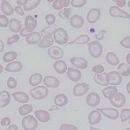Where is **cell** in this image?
I'll list each match as a JSON object with an SVG mask.
<instances>
[{"instance_id": "f907efd6", "label": "cell", "mask_w": 130, "mask_h": 130, "mask_svg": "<svg viewBox=\"0 0 130 130\" xmlns=\"http://www.w3.org/2000/svg\"><path fill=\"white\" fill-rule=\"evenodd\" d=\"M106 33V30H101L99 32L96 33L95 35V37L98 41H101V40H103L104 38V36H105Z\"/></svg>"}, {"instance_id": "60d3db41", "label": "cell", "mask_w": 130, "mask_h": 130, "mask_svg": "<svg viewBox=\"0 0 130 130\" xmlns=\"http://www.w3.org/2000/svg\"><path fill=\"white\" fill-rule=\"evenodd\" d=\"M71 12H72V9L70 8H66L60 11L59 15L61 19H70Z\"/></svg>"}, {"instance_id": "44dd1931", "label": "cell", "mask_w": 130, "mask_h": 130, "mask_svg": "<svg viewBox=\"0 0 130 130\" xmlns=\"http://www.w3.org/2000/svg\"><path fill=\"white\" fill-rule=\"evenodd\" d=\"M25 28L30 32H32V31L37 26V21L32 16L28 15L25 20Z\"/></svg>"}, {"instance_id": "7402d4cb", "label": "cell", "mask_w": 130, "mask_h": 130, "mask_svg": "<svg viewBox=\"0 0 130 130\" xmlns=\"http://www.w3.org/2000/svg\"><path fill=\"white\" fill-rule=\"evenodd\" d=\"M1 10L2 12L5 15L10 16L13 14L14 12V9L12 7V5L9 4L8 2H7L6 0L2 1V4H1Z\"/></svg>"}, {"instance_id": "e0dca14e", "label": "cell", "mask_w": 130, "mask_h": 130, "mask_svg": "<svg viewBox=\"0 0 130 130\" xmlns=\"http://www.w3.org/2000/svg\"><path fill=\"white\" fill-rule=\"evenodd\" d=\"M101 121V114L98 110L92 111L88 116V121L90 125H95Z\"/></svg>"}, {"instance_id": "f6af8a7d", "label": "cell", "mask_w": 130, "mask_h": 130, "mask_svg": "<svg viewBox=\"0 0 130 130\" xmlns=\"http://www.w3.org/2000/svg\"><path fill=\"white\" fill-rule=\"evenodd\" d=\"M17 85H18L17 80L12 77H9V79L7 80V87L9 89H14L17 87Z\"/></svg>"}, {"instance_id": "ee69618b", "label": "cell", "mask_w": 130, "mask_h": 130, "mask_svg": "<svg viewBox=\"0 0 130 130\" xmlns=\"http://www.w3.org/2000/svg\"><path fill=\"white\" fill-rule=\"evenodd\" d=\"M45 19H46V23L48 24L49 26L54 25L55 22H56V17H55L54 14H47L46 16V18H45Z\"/></svg>"}, {"instance_id": "4fadbf2b", "label": "cell", "mask_w": 130, "mask_h": 130, "mask_svg": "<svg viewBox=\"0 0 130 130\" xmlns=\"http://www.w3.org/2000/svg\"><path fill=\"white\" fill-rule=\"evenodd\" d=\"M100 96L96 93H91L88 94L86 98V103L90 107H95L100 103Z\"/></svg>"}, {"instance_id": "30bf717a", "label": "cell", "mask_w": 130, "mask_h": 130, "mask_svg": "<svg viewBox=\"0 0 130 130\" xmlns=\"http://www.w3.org/2000/svg\"><path fill=\"white\" fill-rule=\"evenodd\" d=\"M95 82L101 86H107L109 85V76L108 73H101L94 75Z\"/></svg>"}, {"instance_id": "9c48e42d", "label": "cell", "mask_w": 130, "mask_h": 130, "mask_svg": "<svg viewBox=\"0 0 130 130\" xmlns=\"http://www.w3.org/2000/svg\"><path fill=\"white\" fill-rule=\"evenodd\" d=\"M48 56L53 59L59 60L63 58L64 56V51L58 46H51L48 50Z\"/></svg>"}, {"instance_id": "4316f807", "label": "cell", "mask_w": 130, "mask_h": 130, "mask_svg": "<svg viewBox=\"0 0 130 130\" xmlns=\"http://www.w3.org/2000/svg\"><path fill=\"white\" fill-rule=\"evenodd\" d=\"M54 40L53 38L46 36V37L42 38L41 40L38 43V46L42 48H47L52 46L54 45Z\"/></svg>"}, {"instance_id": "7c38bea8", "label": "cell", "mask_w": 130, "mask_h": 130, "mask_svg": "<svg viewBox=\"0 0 130 130\" xmlns=\"http://www.w3.org/2000/svg\"><path fill=\"white\" fill-rule=\"evenodd\" d=\"M43 83L47 88H56L60 85V81L55 77L53 76H46L43 79Z\"/></svg>"}, {"instance_id": "cb8c5ba5", "label": "cell", "mask_w": 130, "mask_h": 130, "mask_svg": "<svg viewBox=\"0 0 130 130\" xmlns=\"http://www.w3.org/2000/svg\"><path fill=\"white\" fill-rule=\"evenodd\" d=\"M11 98L9 92L3 90L0 93V107L4 108L6 107L10 102Z\"/></svg>"}, {"instance_id": "8992f818", "label": "cell", "mask_w": 130, "mask_h": 130, "mask_svg": "<svg viewBox=\"0 0 130 130\" xmlns=\"http://www.w3.org/2000/svg\"><path fill=\"white\" fill-rule=\"evenodd\" d=\"M89 85L85 83L77 84L73 88V94L75 97H80L88 92Z\"/></svg>"}, {"instance_id": "836d02e7", "label": "cell", "mask_w": 130, "mask_h": 130, "mask_svg": "<svg viewBox=\"0 0 130 130\" xmlns=\"http://www.w3.org/2000/svg\"><path fill=\"white\" fill-rule=\"evenodd\" d=\"M118 73L124 77H129L130 67L129 65L126 64H121L118 67Z\"/></svg>"}, {"instance_id": "8fae6325", "label": "cell", "mask_w": 130, "mask_h": 130, "mask_svg": "<svg viewBox=\"0 0 130 130\" xmlns=\"http://www.w3.org/2000/svg\"><path fill=\"white\" fill-rule=\"evenodd\" d=\"M101 10L97 8L90 9L87 14V20L89 23H95L100 19Z\"/></svg>"}, {"instance_id": "ab89813d", "label": "cell", "mask_w": 130, "mask_h": 130, "mask_svg": "<svg viewBox=\"0 0 130 130\" xmlns=\"http://www.w3.org/2000/svg\"><path fill=\"white\" fill-rule=\"evenodd\" d=\"M130 119V110L128 108L123 109L121 112V122H125Z\"/></svg>"}, {"instance_id": "ffe728a7", "label": "cell", "mask_w": 130, "mask_h": 130, "mask_svg": "<svg viewBox=\"0 0 130 130\" xmlns=\"http://www.w3.org/2000/svg\"><path fill=\"white\" fill-rule=\"evenodd\" d=\"M70 25L76 29L81 28L84 25V20L83 17L79 15H73L70 19Z\"/></svg>"}, {"instance_id": "5bb4252c", "label": "cell", "mask_w": 130, "mask_h": 130, "mask_svg": "<svg viewBox=\"0 0 130 130\" xmlns=\"http://www.w3.org/2000/svg\"><path fill=\"white\" fill-rule=\"evenodd\" d=\"M70 62L72 64L79 69H86L88 66L87 60L80 57H72L70 59Z\"/></svg>"}, {"instance_id": "94428289", "label": "cell", "mask_w": 130, "mask_h": 130, "mask_svg": "<svg viewBox=\"0 0 130 130\" xmlns=\"http://www.w3.org/2000/svg\"><path fill=\"white\" fill-rule=\"evenodd\" d=\"M129 86H130V83H129L127 84V86H126V88H127V91H128V93H129L130 91H129Z\"/></svg>"}, {"instance_id": "1f68e13d", "label": "cell", "mask_w": 130, "mask_h": 130, "mask_svg": "<svg viewBox=\"0 0 130 130\" xmlns=\"http://www.w3.org/2000/svg\"><path fill=\"white\" fill-rule=\"evenodd\" d=\"M90 41V37L88 35L84 34L81 35L77 38H76L74 41L69 43L68 44H79V45H83V44H86L88 43Z\"/></svg>"}, {"instance_id": "4dcf8cb0", "label": "cell", "mask_w": 130, "mask_h": 130, "mask_svg": "<svg viewBox=\"0 0 130 130\" xmlns=\"http://www.w3.org/2000/svg\"><path fill=\"white\" fill-rule=\"evenodd\" d=\"M70 0H56L54 2L52 7L56 10H60L64 7H67L70 3Z\"/></svg>"}, {"instance_id": "d6a6232c", "label": "cell", "mask_w": 130, "mask_h": 130, "mask_svg": "<svg viewBox=\"0 0 130 130\" xmlns=\"http://www.w3.org/2000/svg\"><path fill=\"white\" fill-rule=\"evenodd\" d=\"M56 29V25H53L46 28H43L41 30V35L43 37H52Z\"/></svg>"}, {"instance_id": "91938a15", "label": "cell", "mask_w": 130, "mask_h": 130, "mask_svg": "<svg viewBox=\"0 0 130 130\" xmlns=\"http://www.w3.org/2000/svg\"><path fill=\"white\" fill-rule=\"evenodd\" d=\"M129 58H130V54H129L127 56H126V61L129 63V64H130V61H129Z\"/></svg>"}, {"instance_id": "7a4b0ae2", "label": "cell", "mask_w": 130, "mask_h": 130, "mask_svg": "<svg viewBox=\"0 0 130 130\" xmlns=\"http://www.w3.org/2000/svg\"><path fill=\"white\" fill-rule=\"evenodd\" d=\"M48 95V90L45 86H37L30 90V95L36 100L44 99Z\"/></svg>"}, {"instance_id": "db71d44e", "label": "cell", "mask_w": 130, "mask_h": 130, "mask_svg": "<svg viewBox=\"0 0 130 130\" xmlns=\"http://www.w3.org/2000/svg\"><path fill=\"white\" fill-rule=\"evenodd\" d=\"M31 32H30L29 30H28L25 28H23L21 30H20V36H23V37H27L29 34H30Z\"/></svg>"}, {"instance_id": "f5cc1de1", "label": "cell", "mask_w": 130, "mask_h": 130, "mask_svg": "<svg viewBox=\"0 0 130 130\" xmlns=\"http://www.w3.org/2000/svg\"><path fill=\"white\" fill-rule=\"evenodd\" d=\"M14 11L16 12V13H18L20 15H21V16H23L24 15V10L21 7H20V6H16V7H14Z\"/></svg>"}, {"instance_id": "c3c4849f", "label": "cell", "mask_w": 130, "mask_h": 130, "mask_svg": "<svg viewBox=\"0 0 130 130\" xmlns=\"http://www.w3.org/2000/svg\"><path fill=\"white\" fill-rule=\"evenodd\" d=\"M121 45L122 46H124V48H130V36H127V37L124 38L123 40H121V41L120 42Z\"/></svg>"}, {"instance_id": "681fc988", "label": "cell", "mask_w": 130, "mask_h": 130, "mask_svg": "<svg viewBox=\"0 0 130 130\" xmlns=\"http://www.w3.org/2000/svg\"><path fill=\"white\" fill-rule=\"evenodd\" d=\"M60 130H77V127L73 125H70V124H64L61 126Z\"/></svg>"}, {"instance_id": "f1b7e54d", "label": "cell", "mask_w": 130, "mask_h": 130, "mask_svg": "<svg viewBox=\"0 0 130 130\" xmlns=\"http://www.w3.org/2000/svg\"><path fill=\"white\" fill-rule=\"evenodd\" d=\"M106 60L108 64L112 66H116L119 64V59L115 53L113 52H108L106 56Z\"/></svg>"}, {"instance_id": "6f0895ef", "label": "cell", "mask_w": 130, "mask_h": 130, "mask_svg": "<svg viewBox=\"0 0 130 130\" xmlns=\"http://www.w3.org/2000/svg\"><path fill=\"white\" fill-rule=\"evenodd\" d=\"M8 130H18V127L16 125H11L10 126H9V128L7 129Z\"/></svg>"}, {"instance_id": "ac0fdd59", "label": "cell", "mask_w": 130, "mask_h": 130, "mask_svg": "<svg viewBox=\"0 0 130 130\" xmlns=\"http://www.w3.org/2000/svg\"><path fill=\"white\" fill-rule=\"evenodd\" d=\"M35 116H36L38 120L42 122V123H46L51 119L50 113L46 111H43V110L36 111L35 112Z\"/></svg>"}, {"instance_id": "52a82bcc", "label": "cell", "mask_w": 130, "mask_h": 130, "mask_svg": "<svg viewBox=\"0 0 130 130\" xmlns=\"http://www.w3.org/2000/svg\"><path fill=\"white\" fill-rule=\"evenodd\" d=\"M109 14L113 18H122L129 19L130 15L125 11L121 10L117 6H113L109 9Z\"/></svg>"}, {"instance_id": "8d00e7d4", "label": "cell", "mask_w": 130, "mask_h": 130, "mask_svg": "<svg viewBox=\"0 0 130 130\" xmlns=\"http://www.w3.org/2000/svg\"><path fill=\"white\" fill-rule=\"evenodd\" d=\"M118 90L115 86H109V87H106V88L103 89L102 93L103 96L106 98H109L111 96L113 93H117Z\"/></svg>"}, {"instance_id": "f546056e", "label": "cell", "mask_w": 130, "mask_h": 130, "mask_svg": "<svg viewBox=\"0 0 130 130\" xmlns=\"http://www.w3.org/2000/svg\"><path fill=\"white\" fill-rule=\"evenodd\" d=\"M67 103H68V98L64 94H59L54 98V103L57 106H64L67 104Z\"/></svg>"}, {"instance_id": "83f0119b", "label": "cell", "mask_w": 130, "mask_h": 130, "mask_svg": "<svg viewBox=\"0 0 130 130\" xmlns=\"http://www.w3.org/2000/svg\"><path fill=\"white\" fill-rule=\"evenodd\" d=\"M54 68L58 74H64L67 70V64L62 60L56 61L54 64Z\"/></svg>"}, {"instance_id": "ba28073f", "label": "cell", "mask_w": 130, "mask_h": 130, "mask_svg": "<svg viewBox=\"0 0 130 130\" xmlns=\"http://www.w3.org/2000/svg\"><path fill=\"white\" fill-rule=\"evenodd\" d=\"M98 111L101 112L104 116H106L108 119H111V120H115L116 119H118V117L119 116V113L115 108H98Z\"/></svg>"}, {"instance_id": "d4e9b609", "label": "cell", "mask_w": 130, "mask_h": 130, "mask_svg": "<svg viewBox=\"0 0 130 130\" xmlns=\"http://www.w3.org/2000/svg\"><path fill=\"white\" fill-rule=\"evenodd\" d=\"M22 28V23L19 20L12 18L9 21V30L13 32H19L21 30Z\"/></svg>"}, {"instance_id": "603a6c76", "label": "cell", "mask_w": 130, "mask_h": 130, "mask_svg": "<svg viewBox=\"0 0 130 130\" xmlns=\"http://www.w3.org/2000/svg\"><path fill=\"white\" fill-rule=\"evenodd\" d=\"M22 69H23L22 63L18 61L10 63L7 65V67H5V70L9 72H18L21 71Z\"/></svg>"}, {"instance_id": "bcb514c9", "label": "cell", "mask_w": 130, "mask_h": 130, "mask_svg": "<svg viewBox=\"0 0 130 130\" xmlns=\"http://www.w3.org/2000/svg\"><path fill=\"white\" fill-rule=\"evenodd\" d=\"M92 70H93V72H95L96 74H101V73L103 72V71L105 70V68H104V67L103 65L98 64L94 66Z\"/></svg>"}, {"instance_id": "74e56055", "label": "cell", "mask_w": 130, "mask_h": 130, "mask_svg": "<svg viewBox=\"0 0 130 130\" xmlns=\"http://www.w3.org/2000/svg\"><path fill=\"white\" fill-rule=\"evenodd\" d=\"M33 109L32 105H30V104H25L23 106H21L19 108L18 111L19 113L21 115V116H25L28 113H31Z\"/></svg>"}, {"instance_id": "6125c7cd", "label": "cell", "mask_w": 130, "mask_h": 130, "mask_svg": "<svg viewBox=\"0 0 130 130\" xmlns=\"http://www.w3.org/2000/svg\"><path fill=\"white\" fill-rule=\"evenodd\" d=\"M0 67H1V71H0V73H2V70H3V69H2V65L0 66Z\"/></svg>"}, {"instance_id": "7bdbcfd3", "label": "cell", "mask_w": 130, "mask_h": 130, "mask_svg": "<svg viewBox=\"0 0 130 130\" xmlns=\"http://www.w3.org/2000/svg\"><path fill=\"white\" fill-rule=\"evenodd\" d=\"M9 19L5 15H0V27L1 28H7L9 25Z\"/></svg>"}, {"instance_id": "b9f144b4", "label": "cell", "mask_w": 130, "mask_h": 130, "mask_svg": "<svg viewBox=\"0 0 130 130\" xmlns=\"http://www.w3.org/2000/svg\"><path fill=\"white\" fill-rule=\"evenodd\" d=\"M87 0H71V5L74 7H82L86 4Z\"/></svg>"}, {"instance_id": "d6986e66", "label": "cell", "mask_w": 130, "mask_h": 130, "mask_svg": "<svg viewBox=\"0 0 130 130\" xmlns=\"http://www.w3.org/2000/svg\"><path fill=\"white\" fill-rule=\"evenodd\" d=\"M41 40V35L38 32H32L29 34L25 38V41L30 45H35L38 43Z\"/></svg>"}, {"instance_id": "816d5d0a", "label": "cell", "mask_w": 130, "mask_h": 130, "mask_svg": "<svg viewBox=\"0 0 130 130\" xmlns=\"http://www.w3.org/2000/svg\"><path fill=\"white\" fill-rule=\"evenodd\" d=\"M11 123V119L9 117H4L2 120H1V126H6L10 124Z\"/></svg>"}, {"instance_id": "11a10c76", "label": "cell", "mask_w": 130, "mask_h": 130, "mask_svg": "<svg viewBox=\"0 0 130 130\" xmlns=\"http://www.w3.org/2000/svg\"><path fill=\"white\" fill-rule=\"evenodd\" d=\"M116 2L117 6L120 7H123L126 5V0H117L116 1Z\"/></svg>"}, {"instance_id": "9a60e30c", "label": "cell", "mask_w": 130, "mask_h": 130, "mask_svg": "<svg viewBox=\"0 0 130 130\" xmlns=\"http://www.w3.org/2000/svg\"><path fill=\"white\" fill-rule=\"evenodd\" d=\"M67 76L71 81L78 82L82 78V73L79 70L70 67L67 71Z\"/></svg>"}, {"instance_id": "7dc6e473", "label": "cell", "mask_w": 130, "mask_h": 130, "mask_svg": "<svg viewBox=\"0 0 130 130\" xmlns=\"http://www.w3.org/2000/svg\"><path fill=\"white\" fill-rule=\"evenodd\" d=\"M19 40H20V36H19V35L16 34V35H14L13 36H11V37L8 38L7 43L8 45H12V44H13L14 43L18 41Z\"/></svg>"}, {"instance_id": "3957f363", "label": "cell", "mask_w": 130, "mask_h": 130, "mask_svg": "<svg viewBox=\"0 0 130 130\" xmlns=\"http://www.w3.org/2000/svg\"><path fill=\"white\" fill-rule=\"evenodd\" d=\"M88 51L90 54L93 58H98L101 56L103 53L102 45L98 41L91 42L90 43H89Z\"/></svg>"}, {"instance_id": "9f6ffc18", "label": "cell", "mask_w": 130, "mask_h": 130, "mask_svg": "<svg viewBox=\"0 0 130 130\" xmlns=\"http://www.w3.org/2000/svg\"><path fill=\"white\" fill-rule=\"evenodd\" d=\"M28 0H17L16 1V3L18 4V6H25L26 5Z\"/></svg>"}, {"instance_id": "484cf974", "label": "cell", "mask_w": 130, "mask_h": 130, "mask_svg": "<svg viewBox=\"0 0 130 130\" xmlns=\"http://www.w3.org/2000/svg\"><path fill=\"white\" fill-rule=\"evenodd\" d=\"M12 96L17 102L20 103H26L29 101V95L25 93L16 92L12 94Z\"/></svg>"}, {"instance_id": "d590c367", "label": "cell", "mask_w": 130, "mask_h": 130, "mask_svg": "<svg viewBox=\"0 0 130 130\" xmlns=\"http://www.w3.org/2000/svg\"><path fill=\"white\" fill-rule=\"evenodd\" d=\"M42 82V74L36 73L31 75L30 78V85L31 86H37Z\"/></svg>"}, {"instance_id": "680465c9", "label": "cell", "mask_w": 130, "mask_h": 130, "mask_svg": "<svg viewBox=\"0 0 130 130\" xmlns=\"http://www.w3.org/2000/svg\"><path fill=\"white\" fill-rule=\"evenodd\" d=\"M0 45H1V48H0V52H2V51L4 50V43H3V42L2 41V40L0 41Z\"/></svg>"}, {"instance_id": "6da1fadb", "label": "cell", "mask_w": 130, "mask_h": 130, "mask_svg": "<svg viewBox=\"0 0 130 130\" xmlns=\"http://www.w3.org/2000/svg\"><path fill=\"white\" fill-rule=\"evenodd\" d=\"M54 40L59 45H64L67 43L69 40V36L67 32L64 28H56L54 33Z\"/></svg>"}, {"instance_id": "f35d334b", "label": "cell", "mask_w": 130, "mask_h": 130, "mask_svg": "<svg viewBox=\"0 0 130 130\" xmlns=\"http://www.w3.org/2000/svg\"><path fill=\"white\" fill-rule=\"evenodd\" d=\"M18 57V53L15 51H8L6 52L2 57V59L5 62H10L16 59Z\"/></svg>"}, {"instance_id": "277c9868", "label": "cell", "mask_w": 130, "mask_h": 130, "mask_svg": "<svg viewBox=\"0 0 130 130\" xmlns=\"http://www.w3.org/2000/svg\"><path fill=\"white\" fill-rule=\"evenodd\" d=\"M22 126L25 130H35L38 127V121L32 116H27L22 120Z\"/></svg>"}, {"instance_id": "2e32d148", "label": "cell", "mask_w": 130, "mask_h": 130, "mask_svg": "<svg viewBox=\"0 0 130 130\" xmlns=\"http://www.w3.org/2000/svg\"><path fill=\"white\" fill-rule=\"evenodd\" d=\"M108 74L109 76V84L111 85H118L122 82V77L116 71H111Z\"/></svg>"}, {"instance_id": "5b68a950", "label": "cell", "mask_w": 130, "mask_h": 130, "mask_svg": "<svg viewBox=\"0 0 130 130\" xmlns=\"http://www.w3.org/2000/svg\"><path fill=\"white\" fill-rule=\"evenodd\" d=\"M110 102L116 108H121L126 103V98L121 93H115L109 98Z\"/></svg>"}, {"instance_id": "e575fe53", "label": "cell", "mask_w": 130, "mask_h": 130, "mask_svg": "<svg viewBox=\"0 0 130 130\" xmlns=\"http://www.w3.org/2000/svg\"><path fill=\"white\" fill-rule=\"evenodd\" d=\"M41 0H28L26 5L24 6V9L25 12H29L34 9L36 7L40 5Z\"/></svg>"}]
</instances>
